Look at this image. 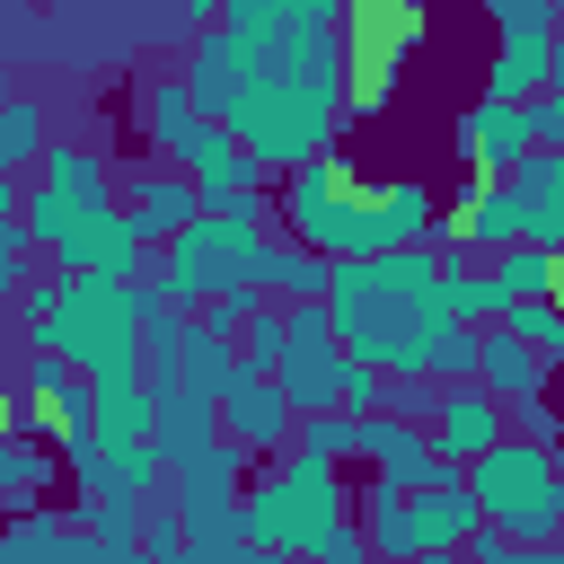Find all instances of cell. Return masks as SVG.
<instances>
[{
	"mask_svg": "<svg viewBox=\"0 0 564 564\" xmlns=\"http://www.w3.org/2000/svg\"><path fill=\"white\" fill-rule=\"evenodd\" d=\"M185 79H194L203 115H220L264 159V176L335 150V123H344V53H273V44H247L229 26H203L194 53H185Z\"/></svg>",
	"mask_w": 564,
	"mask_h": 564,
	"instance_id": "cell-1",
	"label": "cell"
},
{
	"mask_svg": "<svg viewBox=\"0 0 564 564\" xmlns=\"http://www.w3.org/2000/svg\"><path fill=\"white\" fill-rule=\"evenodd\" d=\"M441 229V194L423 176H361L335 150L300 159L282 185V238L352 264V256H388V247H423Z\"/></svg>",
	"mask_w": 564,
	"mask_h": 564,
	"instance_id": "cell-2",
	"label": "cell"
},
{
	"mask_svg": "<svg viewBox=\"0 0 564 564\" xmlns=\"http://www.w3.org/2000/svg\"><path fill=\"white\" fill-rule=\"evenodd\" d=\"M326 308H335L344 352L370 361V370H423V344H432L441 326H467V317L449 308V273H441L432 238H423V247H388V256L335 264Z\"/></svg>",
	"mask_w": 564,
	"mask_h": 564,
	"instance_id": "cell-3",
	"label": "cell"
},
{
	"mask_svg": "<svg viewBox=\"0 0 564 564\" xmlns=\"http://www.w3.org/2000/svg\"><path fill=\"white\" fill-rule=\"evenodd\" d=\"M238 520H247V546H264V555H317V546H326V529H344V520H352L344 458L273 449V458L247 476Z\"/></svg>",
	"mask_w": 564,
	"mask_h": 564,
	"instance_id": "cell-4",
	"label": "cell"
},
{
	"mask_svg": "<svg viewBox=\"0 0 564 564\" xmlns=\"http://www.w3.org/2000/svg\"><path fill=\"white\" fill-rule=\"evenodd\" d=\"M264 212H273L264 194L203 203V212L167 238V256H159V291H167L176 308H203L212 291H264V247H273Z\"/></svg>",
	"mask_w": 564,
	"mask_h": 564,
	"instance_id": "cell-5",
	"label": "cell"
},
{
	"mask_svg": "<svg viewBox=\"0 0 564 564\" xmlns=\"http://www.w3.org/2000/svg\"><path fill=\"white\" fill-rule=\"evenodd\" d=\"M467 494H476L485 529H502L511 546L564 538V449L538 432H502L485 458H467Z\"/></svg>",
	"mask_w": 564,
	"mask_h": 564,
	"instance_id": "cell-6",
	"label": "cell"
},
{
	"mask_svg": "<svg viewBox=\"0 0 564 564\" xmlns=\"http://www.w3.org/2000/svg\"><path fill=\"white\" fill-rule=\"evenodd\" d=\"M141 300L150 282H106V273H62V300L35 335V352H62L70 370H123L141 361Z\"/></svg>",
	"mask_w": 564,
	"mask_h": 564,
	"instance_id": "cell-7",
	"label": "cell"
},
{
	"mask_svg": "<svg viewBox=\"0 0 564 564\" xmlns=\"http://www.w3.org/2000/svg\"><path fill=\"white\" fill-rule=\"evenodd\" d=\"M344 26V115L379 123L405 88V62L423 53V0H352L335 9Z\"/></svg>",
	"mask_w": 564,
	"mask_h": 564,
	"instance_id": "cell-8",
	"label": "cell"
},
{
	"mask_svg": "<svg viewBox=\"0 0 564 564\" xmlns=\"http://www.w3.org/2000/svg\"><path fill=\"white\" fill-rule=\"evenodd\" d=\"M449 150H458L467 176H511V167L538 150V97L511 106V97H485V88H476V97L449 115Z\"/></svg>",
	"mask_w": 564,
	"mask_h": 564,
	"instance_id": "cell-9",
	"label": "cell"
},
{
	"mask_svg": "<svg viewBox=\"0 0 564 564\" xmlns=\"http://www.w3.org/2000/svg\"><path fill=\"white\" fill-rule=\"evenodd\" d=\"M511 238H529V212H520L511 176H467L458 203H449L441 229H432V247H476V256H502Z\"/></svg>",
	"mask_w": 564,
	"mask_h": 564,
	"instance_id": "cell-10",
	"label": "cell"
},
{
	"mask_svg": "<svg viewBox=\"0 0 564 564\" xmlns=\"http://www.w3.org/2000/svg\"><path fill=\"white\" fill-rule=\"evenodd\" d=\"M167 167H185L194 185H203V203H229V194H264V159L220 123V115H203L185 141H176V159Z\"/></svg>",
	"mask_w": 564,
	"mask_h": 564,
	"instance_id": "cell-11",
	"label": "cell"
},
{
	"mask_svg": "<svg viewBox=\"0 0 564 564\" xmlns=\"http://www.w3.org/2000/svg\"><path fill=\"white\" fill-rule=\"evenodd\" d=\"M220 432H229L247 458H273V449H291V432H300V405L282 397L273 370H247V379L220 397Z\"/></svg>",
	"mask_w": 564,
	"mask_h": 564,
	"instance_id": "cell-12",
	"label": "cell"
},
{
	"mask_svg": "<svg viewBox=\"0 0 564 564\" xmlns=\"http://www.w3.org/2000/svg\"><path fill=\"white\" fill-rule=\"evenodd\" d=\"M502 414H511V405H502V397H494L485 379H449L423 432H432V449H441V458H458V467H467V458H485V449H494V441L511 432Z\"/></svg>",
	"mask_w": 564,
	"mask_h": 564,
	"instance_id": "cell-13",
	"label": "cell"
},
{
	"mask_svg": "<svg viewBox=\"0 0 564 564\" xmlns=\"http://www.w3.org/2000/svg\"><path fill=\"white\" fill-rule=\"evenodd\" d=\"M0 564H106V546H97V529H88L79 511L35 502V511H9V529H0Z\"/></svg>",
	"mask_w": 564,
	"mask_h": 564,
	"instance_id": "cell-14",
	"label": "cell"
},
{
	"mask_svg": "<svg viewBox=\"0 0 564 564\" xmlns=\"http://www.w3.org/2000/svg\"><path fill=\"white\" fill-rule=\"evenodd\" d=\"M123 212H132V229H141V247H167L194 212H203V185L185 176V167H132V185H123Z\"/></svg>",
	"mask_w": 564,
	"mask_h": 564,
	"instance_id": "cell-15",
	"label": "cell"
},
{
	"mask_svg": "<svg viewBox=\"0 0 564 564\" xmlns=\"http://www.w3.org/2000/svg\"><path fill=\"white\" fill-rule=\"evenodd\" d=\"M476 379H485L502 405H529V397H546L555 361H546L538 344H520L511 326H485V344H476Z\"/></svg>",
	"mask_w": 564,
	"mask_h": 564,
	"instance_id": "cell-16",
	"label": "cell"
},
{
	"mask_svg": "<svg viewBox=\"0 0 564 564\" xmlns=\"http://www.w3.org/2000/svg\"><path fill=\"white\" fill-rule=\"evenodd\" d=\"M476 529H485V511H476V494H467V467L441 476V485H414V555H423V546H467Z\"/></svg>",
	"mask_w": 564,
	"mask_h": 564,
	"instance_id": "cell-17",
	"label": "cell"
},
{
	"mask_svg": "<svg viewBox=\"0 0 564 564\" xmlns=\"http://www.w3.org/2000/svg\"><path fill=\"white\" fill-rule=\"evenodd\" d=\"M352 520H361V538H370L379 564H414V494H405V485L370 476V485L352 494Z\"/></svg>",
	"mask_w": 564,
	"mask_h": 564,
	"instance_id": "cell-18",
	"label": "cell"
},
{
	"mask_svg": "<svg viewBox=\"0 0 564 564\" xmlns=\"http://www.w3.org/2000/svg\"><path fill=\"white\" fill-rule=\"evenodd\" d=\"M511 194H520V212H529V238L555 247V238H564V141H538V150L511 167Z\"/></svg>",
	"mask_w": 564,
	"mask_h": 564,
	"instance_id": "cell-19",
	"label": "cell"
},
{
	"mask_svg": "<svg viewBox=\"0 0 564 564\" xmlns=\"http://www.w3.org/2000/svg\"><path fill=\"white\" fill-rule=\"evenodd\" d=\"M132 106H141V132L159 141V159H176V141L203 123V97H194V79H185V70H150Z\"/></svg>",
	"mask_w": 564,
	"mask_h": 564,
	"instance_id": "cell-20",
	"label": "cell"
},
{
	"mask_svg": "<svg viewBox=\"0 0 564 564\" xmlns=\"http://www.w3.org/2000/svg\"><path fill=\"white\" fill-rule=\"evenodd\" d=\"M44 494H53V458H44V441L18 432V423H0V502H9V511H35Z\"/></svg>",
	"mask_w": 564,
	"mask_h": 564,
	"instance_id": "cell-21",
	"label": "cell"
},
{
	"mask_svg": "<svg viewBox=\"0 0 564 564\" xmlns=\"http://www.w3.org/2000/svg\"><path fill=\"white\" fill-rule=\"evenodd\" d=\"M326 282H335V256H317L300 238L264 247V300H326Z\"/></svg>",
	"mask_w": 564,
	"mask_h": 564,
	"instance_id": "cell-22",
	"label": "cell"
},
{
	"mask_svg": "<svg viewBox=\"0 0 564 564\" xmlns=\"http://www.w3.org/2000/svg\"><path fill=\"white\" fill-rule=\"evenodd\" d=\"M494 264V282L511 291V300H538V291H564V256L555 247H538V238H511L502 256H485Z\"/></svg>",
	"mask_w": 564,
	"mask_h": 564,
	"instance_id": "cell-23",
	"label": "cell"
},
{
	"mask_svg": "<svg viewBox=\"0 0 564 564\" xmlns=\"http://www.w3.org/2000/svg\"><path fill=\"white\" fill-rule=\"evenodd\" d=\"M35 176L62 185V194H115V167H106L97 141H53V150L35 159Z\"/></svg>",
	"mask_w": 564,
	"mask_h": 564,
	"instance_id": "cell-24",
	"label": "cell"
},
{
	"mask_svg": "<svg viewBox=\"0 0 564 564\" xmlns=\"http://www.w3.org/2000/svg\"><path fill=\"white\" fill-rule=\"evenodd\" d=\"M502 326L520 335V344H538L555 370H564V291H538V300H511L502 308Z\"/></svg>",
	"mask_w": 564,
	"mask_h": 564,
	"instance_id": "cell-25",
	"label": "cell"
},
{
	"mask_svg": "<svg viewBox=\"0 0 564 564\" xmlns=\"http://www.w3.org/2000/svg\"><path fill=\"white\" fill-rule=\"evenodd\" d=\"M291 449H317V458H361V414L352 405H326V414H300Z\"/></svg>",
	"mask_w": 564,
	"mask_h": 564,
	"instance_id": "cell-26",
	"label": "cell"
},
{
	"mask_svg": "<svg viewBox=\"0 0 564 564\" xmlns=\"http://www.w3.org/2000/svg\"><path fill=\"white\" fill-rule=\"evenodd\" d=\"M238 352H247V370H273V361L291 352V300H264V308L247 317V335H238Z\"/></svg>",
	"mask_w": 564,
	"mask_h": 564,
	"instance_id": "cell-27",
	"label": "cell"
},
{
	"mask_svg": "<svg viewBox=\"0 0 564 564\" xmlns=\"http://www.w3.org/2000/svg\"><path fill=\"white\" fill-rule=\"evenodd\" d=\"M256 308H264V291H212L194 317H203L212 335H247V317H256Z\"/></svg>",
	"mask_w": 564,
	"mask_h": 564,
	"instance_id": "cell-28",
	"label": "cell"
},
{
	"mask_svg": "<svg viewBox=\"0 0 564 564\" xmlns=\"http://www.w3.org/2000/svg\"><path fill=\"white\" fill-rule=\"evenodd\" d=\"M26 220H0V300H18V282H26Z\"/></svg>",
	"mask_w": 564,
	"mask_h": 564,
	"instance_id": "cell-29",
	"label": "cell"
},
{
	"mask_svg": "<svg viewBox=\"0 0 564 564\" xmlns=\"http://www.w3.org/2000/svg\"><path fill=\"white\" fill-rule=\"evenodd\" d=\"M538 141H564V35H555V70H546V97H538Z\"/></svg>",
	"mask_w": 564,
	"mask_h": 564,
	"instance_id": "cell-30",
	"label": "cell"
},
{
	"mask_svg": "<svg viewBox=\"0 0 564 564\" xmlns=\"http://www.w3.org/2000/svg\"><path fill=\"white\" fill-rule=\"evenodd\" d=\"M176 564H282V555H264V546H247V538H238V546H185Z\"/></svg>",
	"mask_w": 564,
	"mask_h": 564,
	"instance_id": "cell-31",
	"label": "cell"
},
{
	"mask_svg": "<svg viewBox=\"0 0 564 564\" xmlns=\"http://www.w3.org/2000/svg\"><path fill=\"white\" fill-rule=\"evenodd\" d=\"M18 35H26V0H0V62L18 53Z\"/></svg>",
	"mask_w": 564,
	"mask_h": 564,
	"instance_id": "cell-32",
	"label": "cell"
},
{
	"mask_svg": "<svg viewBox=\"0 0 564 564\" xmlns=\"http://www.w3.org/2000/svg\"><path fill=\"white\" fill-rule=\"evenodd\" d=\"M176 9H185L194 26H220V18H229V0H176Z\"/></svg>",
	"mask_w": 564,
	"mask_h": 564,
	"instance_id": "cell-33",
	"label": "cell"
},
{
	"mask_svg": "<svg viewBox=\"0 0 564 564\" xmlns=\"http://www.w3.org/2000/svg\"><path fill=\"white\" fill-rule=\"evenodd\" d=\"M26 212V194H18V176H0V220H18Z\"/></svg>",
	"mask_w": 564,
	"mask_h": 564,
	"instance_id": "cell-34",
	"label": "cell"
},
{
	"mask_svg": "<svg viewBox=\"0 0 564 564\" xmlns=\"http://www.w3.org/2000/svg\"><path fill=\"white\" fill-rule=\"evenodd\" d=\"M511 564H564V538H555V546H520Z\"/></svg>",
	"mask_w": 564,
	"mask_h": 564,
	"instance_id": "cell-35",
	"label": "cell"
},
{
	"mask_svg": "<svg viewBox=\"0 0 564 564\" xmlns=\"http://www.w3.org/2000/svg\"><path fill=\"white\" fill-rule=\"evenodd\" d=\"M9 326H18V300H0V344H9Z\"/></svg>",
	"mask_w": 564,
	"mask_h": 564,
	"instance_id": "cell-36",
	"label": "cell"
},
{
	"mask_svg": "<svg viewBox=\"0 0 564 564\" xmlns=\"http://www.w3.org/2000/svg\"><path fill=\"white\" fill-rule=\"evenodd\" d=\"M0 423H9V388H0Z\"/></svg>",
	"mask_w": 564,
	"mask_h": 564,
	"instance_id": "cell-37",
	"label": "cell"
},
{
	"mask_svg": "<svg viewBox=\"0 0 564 564\" xmlns=\"http://www.w3.org/2000/svg\"><path fill=\"white\" fill-rule=\"evenodd\" d=\"M335 9H352V0H335Z\"/></svg>",
	"mask_w": 564,
	"mask_h": 564,
	"instance_id": "cell-38",
	"label": "cell"
}]
</instances>
